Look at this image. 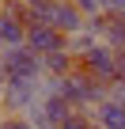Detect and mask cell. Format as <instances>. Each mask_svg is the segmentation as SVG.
<instances>
[{"mask_svg":"<svg viewBox=\"0 0 125 129\" xmlns=\"http://www.w3.org/2000/svg\"><path fill=\"white\" fill-rule=\"evenodd\" d=\"M34 103H42V80L12 76L8 91H4V114H27Z\"/></svg>","mask_w":125,"mask_h":129,"instance_id":"1","label":"cell"},{"mask_svg":"<svg viewBox=\"0 0 125 129\" xmlns=\"http://www.w3.org/2000/svg\"><path fill=\"white\" fill-rule=\"evenodd\" d=\"M0 69L4 76H30V80H42V57L30 49V46H15V49H0Z\"/></svg>","mask_w":125,"mask_h":129,"instance_id":"2","label":"cell"},{"mask_svg":"<svg viewBox=\"0 0 125 129\" xmlns=\"http://www.w3.org/2000/svg\"><path fill=\"white\" fill-rule=\"evenodd\" d=\"M46 23H49V27H57L65 38H72V34H80V30L87 27V19L80 15V8L72 4V0H53V8H49Z\"/></svg>","mask_w":125,"mask_h":129,"instance_id":"3","label":"cell"},{"mask_svg":"<svg viewBox=\"0 0 125 129\" xmlns=\"http://www.w3.org/2000/svg\"><path fill=\"white\" fill-rule=\"evenodd\" d=\"M27 46L38 57H46V53H57V49H68V38L49 23H34V27H27Z\"/></svg>","mask_w":125,"mask_h":129,"instance_id":"4","label":"cell"},{"mask_svg":"<svg viewBox=\"0 0 125 129\" xmlns=\"http://www.w3.org/2000/svg\"><path fill=\"white\" fill-rule=\"evenodd\" d=\"M114 57H117V49H110V46H95L87 57H80V69L84 72H91L95 80H102V84H110L114 80Z\"/></svg>","mask_w":125,"mask_h":129,"instance_id":"5","label":"cell"},{"mask_svg":"<svg viewBox=\"0 0 125 129\" xmlns=\"http://www.w3.org/2000/svg\"><path fill=\"white\" fill-rule=\"evenodd\" d=\"M27 46V23L12 12H0V49H15Z\"/></svg>","mask_w":125,"mask_h":129,"instance_id":"6","label":"cell"},{"mask_svg":"<svg viewBox=\"0 0 125 129\" xmlns=\"http://www.w3.org/2000/svg\"><path fill=\"white\" fill-rule=\"evenodd\" d=\"M76 69H80V61H76L68 49H57V53H46V57H42V76H61V80H68Z\"/></svg>","mask_w":125,"mask_h":129,"instance_id":"7","label":"cell"},{"mask_svg":"<svg viewBox=\"0 0 125 129\" xmlns=\"http://www.w3.org/2000/svg\"><path fill=\"white\" fill-rule=\"evenodd\" d=\"M95 114V125H102V129H125V106L121 103H102V106H95L91 110Z\"/></svg>","mask_w":125,"mask_h":129,"instance_id":"8","label":"cell"},{"mask_svg":"<svg viewBox=\"0 0 125 129\" xmlns=\"http://www.w3.org/2000/svg\"><path fill=\"white\" fill-rule=\"evenodd\" d=\"M95 46H99V38H95V34H87V30H80V34H72V38H68V53H72L76 61H80V57H87Z\"/></svg>","mask_w":125,"mask_h":129,"instance_id":"9","label":"cell"},{"mask_svg":"<svg viewBox=\"0 0 125 129\" xmlns=\"http://www.w3.org/2000/svg\"><path fill=\"white\" fill-rule=\"evenodd\" d=\"M68 95V80L61 76H42V99H65Z\"/></svg>","mask_w":125,"mask_h":129,"instance_id":"10","label":"cell"},{"mask_svg":"<svg viewBox=\"0 0 125 129\" xmlns=\"http://www.w3.org/2000/svg\"><path fill=\"white\" fill-rule=\"evenodd\" d=\"M95 125V114L91 110H72L65 121H61V129H91Z\"/></svg>","mask_w":125,"mask_h":129,"instance_id":"11","label":"cell"},{"mask_svg":"<svg viewBox=\"0 0 125 129\" xmlns=\"http://www.w3.org/2000/svg\"><path fill=\"white\" fill-rule=\"evenodd\" d=\"M72 4L80 8V15H84V19H95V15H102V4H99V0H72Z\"/></svg>","mask_w":125,"mask_h":129,"instance_id":"12","label":"cell"},{"mask_svg":"<svg viewBox=\"0 0 125 129\" xmlns=\"http://www.w3.org/2000/svg\"><path fill=\"white\" fill-rule=\"evenodd\" d=\"M0 129H34L23 114H4V118H0Z\"/></svg>","mask_w":125,"mask_h":129,"instance_id":"13","label":"cell"},{"mask_svg":"<svg viewBox=\"0 0 125 129\" xmlns=\"http://www.w3.org/2000/svg\"><path fill=\"white\" fill-rule=\"evenodd\" d=\"M110 84H125V49H117V57H114V80Z\"/></svg>","mask_w":125,"mask_h":129,"instance_id":"14","label":"cell"},{"mask_svg":"<svg viewBox=\"0 0 125 129\" xmlns=\"http://www.w3.org/2000/svg\"><path fill=\"white\" fill-rule=\"evenodd\" d=\"M99 4H102L106 15H121V12H125V0H99Z\"/></svg>","mask_w":125,"mask_h":129,"instance_id":"15","label":"cell"},{"mask_svg":"<svg viewBox=\"0 0 125 129\" xmlns=\"http://www.w3.org/2000/svg\"><path fill=\"white\" fill-rule=\"evenodd\" d=\"M110 103H121L125 106V84H110Z\"/></svg>","mask_w":125,"mask_h":129,"instance_id":"16","label":"cell"},{"mask_svg":"<svg viewBox=\"0 0 125 129\" xmlns=\"http://www.w3.org/2000/svg\"><path fill=\"white\" fill-rule=\"evenodd\" d=\"M4 91H8V76H4V69H0V106H4Z\"/></svg>","mask_w":125,"mask_h":129,"instance_id":"17","label":"cell"},{"mask_svg":"<svg viewBox=\"0 0 125 129\" xmlns=\"http://www.w3.org/2000/svg\"><path fill=\"white\" fill-rule=\"evenodd\" d=\"M4 4H23V0H4Z\"/></svg>","mask_w":125,"mask_h":129,"instance_id":"18","label":"cell"},{"mask_svg":"<svg viewBox=\"0 0 125 129\" xmlns=\"http://www.w3.org/2000/svg\"><path fill=\"white\" fill-rule=\"evenodd\" d=\"M0 12H4V0H0Z\"/></svg>","mask_w":125,"mask_h":129,"instance_id":"19","label":"cell"},{"mask_svg":"<svg viewBox=\"0 0 125 129\" xmlns=\"http://www.w3.org/2000/svg\"><path fill=\"white\" fill-rule=\"evenodd\" d=\"M91 129H102V125H91Z\"/></svg>","mask_w":125,"mask_h":129,"instance_id":"20","label":"cell"},{"mask_svg":"<svg viewBox=\"0 0 125 129\" xmlns=\"http://www.w3.org/2000/svg\"><path fill=\"white\" fill-rule=\"evenodd\" d=\"M0 118H4V114H0Z\"/></svg>","mask_w":125,"mask_h":129,"instance_id":"21","label":"cell"}]
</instances>
